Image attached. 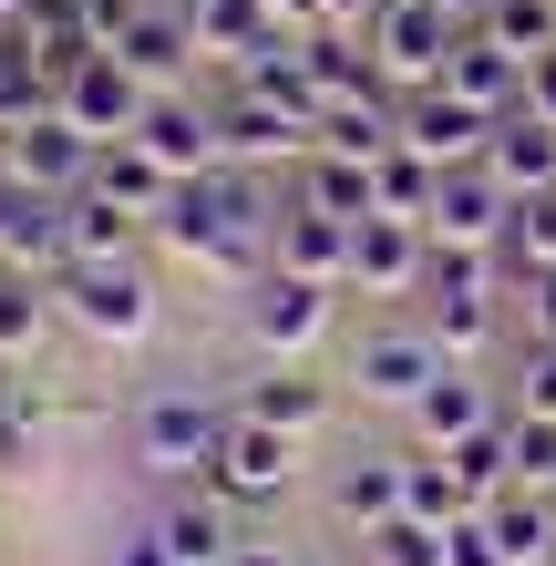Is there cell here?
I'll list each match as a JSON object with an SVG mask.
<instances>
[{
  "instance_id": "obj_1",
  "label": "cell",
  "mask_w": 556,
  "mask_h": 566,
  "mask_svg": "<svg viewBox=\"0 0 556 566\" xmlns=\"http://www.w3.org/2000/svg\"><path fill=\"white\" fill-rule=\"evenodd\" d=\"M227 432H238V412H217L207 391H155V402L135 412V453L155 463V474H217V453H227Z\"/></svg>"
},
{
  "instance_id": "obj_2",
  "label": "cell",
  "mask_w": 556,
  "mask_h": 566,
  "mask_svg": "<svg viewBox=\"0 0 556 566\" xmlns=\"http://www.w3.org/2000/svg\"><path fill=\"white\" fill-rule=\"evenodd\" d=\"M62 310H73L93 340L135 350L155 329V279L135 269V258H73V269H62Z\"/></svg>"
},
{
  "instance_id": "obj_3",
  "label": "cell",
  "mask_w": 556,
  "mask_h": 566,
  "mask_svg": "<svg viewBox=\"0 0 556 566\" xmlns=\"http://www.w3.org/2000/svg\"><path fill=\"white\" fill-rule=\"evenodd\" d=\"M93 155H104V145H93V135H83V124L62 114V104L0 135V165H11L21 186H42V196H83V186H93Z\"/></svg>"
},
{
  "instance_id": "obj_4",
  "label": "cell",
  "mask_w": 556,
  "mask_h": 566,
  "mask_svg": "<svg viewBox=\"0 0 556 566\" xmlns=\"http://www.w3.org/2000/svg\"><path fill=\"white\" fill-rule=\"evenodd\" d=\"M505 227H515V186L495 176V165H443L422 238H433V248H495Z\"/></svg>"
},
{
  "instance_id": "obj_5",
  "label": "cell",
  "mask_w": 556,
  "mask_h": 566,
  "mask_svg": "<svg viewBox=\"0 0 556 566\" xmlns=\"http://www.w3.org/2000/svg\"><path fill=\"white\" fill-rule=\"evenodd\" d=\"M319 329H331V279H310V269H258L248 279V340L258 350H310Z\"/></svg>"
},
{
  "instance_id": "obj_6",
  "label": "cell",
  "mask_w": 556,
  "mask_h": 566,
  "mask_svg": "<svg viewBox=\"0 0 556 566\" xmlns=\"http://www.w3.org/2000/svg\"><path fill=\"white\" fill-rule=\"evenodd\" d=\"M145 104H155V83H145V73H135V62H124L114 42L93 52V62H73V83H62V114H73L93 145L135 135V124H145Z\"/></svg>"
},
{
  "instance_id": "obj_7",
  "label": "cell",
  "mask_w": 556,
  "mask_h": 566,
  "mask_svg": "<svg viewBox=\"0 0 556 566\" xmlns=\"http://www.w3.org/2000/svg\"><path fill=\"white\" fill-rule=\"evenodd\" d=\"M207 484L227 494V505H269V494H289V484H300V432L238 412V432H227V453H217Z\"/></svg>"
},
{
  "instance_id": "obj_8",
  "label": "cell",
  "mask_w": 556,
  "mask_h": 566,
  "mask_svg": "<svg viewBox=\"0 0 556 566\" xmlns=\"http://www.w3.org/2000/svg\"><path fill=\"white\" fill-rule=\"evenodd\" d=\"M443 371H453V360H443V340H433V329H371V340H361V360H350L361 402H391V412H412Z\"/></svg>"
},
{
  "instance_id": "obj_9",
  "label": "cell",
  "mask_w": 556,
  "mask_h": 566,
  "mask_svg": "<svg viewBox=\"0 0 556 566\" xmlns=\"http://www.w3.org/2000/svg\"><path fill=\"white\" fill-rule=\"evenodd\" d=\"M0 269H73V217H62V196L21 186L11 165H0Z\"/></svg>"
},
{
  "instance_id": "obj_10",
  "label": "cell",
  "mask_w": 556,
  "mask_h": 566,
  "mask_svg": "<svg viewBox=\"0 0 556 566\" xmlns=\"http://www.w3.org/2000/svg\"><path fill=\"white\" fill-rule=\"evenodd\" d=\"M495 124H505V114H484V104H464V93L422 83L412 104H402V145H412L422 165H484V145H495Z\"/></svg>"
},
{
  "instance_id": "obj_11",
  "label": "cell",
  "mask_w": 556,
  "mask_h": 566,
  "mask_svg": "<svg viewBox=\"0 0 556 566\" xmlns=\"http://www.w3.org/2000/svg\"><path fill=\"white\" fill-rule=\"evenodd\" d=\"M371 31H381V73L391 83H443V62H453V11L443 0H381Z\"/></svg>"
},
{
  "instance_id": "obj_12",
  "label": "cell",
  "mask_w": 556,
  "mask_h": 566,
  "mask_svg": "<svg viewBox=\"0 0 556 566\" xmlns=\"http://www.w3.org/2000/svg\"><path fill=\"white\" fill-rule=\"evenodd\" d=\"M135 145L166 165V176H207V165H227V135H217V114L196 104V93H155L145 124H135Z\"/></svg>"
},
{
  "instance_id": "obj_13",
  "label": "cell",
  "mask_w": 556,
  "mask_h": 566,
  "mask_svg": "<svg viewBox=\"0 0 556 566\" xmlns=\"http://www.w3.org/2000/svg\"><path fill=\"white\" fill-rule=\"evenodd\" d=\"M155 536H166V556L176 566H227L248 536L238 525H227V494L207 484V494H166V505H155Z\"/></svg>"
},
{
  "instance_id": "obj_14",
  "label": "cell",
  "mask_w": 556,
  "mask_h": 566,
  "mask_svg": "<svg viewBox=\"0 0 556 566\" xmlns=\"http://www.w3.org/2000/svg\"><path fill=\"white\" fill-rule=\"evenodd\" d=\"M443 93H464V104H484V114L526 104V52H505L495 31H464L453 62H443Z\"/></svg>"
},
{
  "instance_id": "obj_15",
  "label": "cell",
  "mask_w": 556,
  "mask_h": 566,
  "mask_svg": "<svg viewBox=\"0 0 556 566\" xmlns=\"http://www.w3.org/2000/svg\"><path fill=\"white\" fill-rule=\"evenodd\" d=\"M433 258H422V217H361L350 227V279L361 289H412Z\"/></svg>"
},
{
  "instance_id": "obj_16",
  "label": "cell",
  "mask_w": 556,
  "mask_h": 566,
  "mask_svg": "<svg viewBox=\"0 0 556 566\" xmlns=\"http://www.w3.org/2000/svg\"><path fill=\"white\" fill-rule=\"evenodd\" d=\"M484 525H495V546L515 566H556V484H505L484 505Z\"/></svg>"
},
{
  "instance_id": "obj_17",
  "label": "cell",
  "mask_w": 556,
  "mask_h": 566,
  "mask_svg": "<svg viewBox=\"0 0 556 566\" xmlns=\"http://www.w3.org/2000/svg\"><path fill=\"white\" fill-rule=\"evenodd\" d=\"M217 135H227V165H269V155H289V145H300V135H310V124H300V114H289V104H279V93H258V83H248V93H238V104H227V114H217Z\"/></svg>"
},
{
  "instance_id": "obj_18",
  "label": "cell",
  "mask_w": 556,
  "mask_h": 566,
  "mask_svg": "<svg viewBox=\"0 0 556 566\" xmlns=\"http://www.w3.org/2000/svg\"><path fill=\"white\" fill-rule=\"evenodd\" d=\"M484 165H495L515 196H556V124L546 114H505L495 145H484Z\"/></svg>"
},
{
  "instance_id": "obj_19",
  "label": "cell",
  "mask_w": 556,
  "mask_h": 566,
  "mask_svg": "<svg viewBox=\"0 0 556 566\" xmlns=\"http://www.w3.org/2000/svg\"><path fill=\"white\" fill-rule=\"evenodd\" d=\"M114 52L135 62V73H145L155 93H176V73H186V62L207 52V42H196V21H166V11H135V21L114 31Z\"/></svg>"
},
{
  "instance_id": "obj_20",
  "label": "cell",
  "mask_w": 556,
  "mask_h": 566,
  "mask_svg": "<svg viewBox=\"0 0 556 566\" xmlns=\"http://www.w3.org/2000/svg\"><path fill=\"white\" fill-rule=\"evenodd\" d=\"M412 422H422V443H433V453H453V443H474V432L495 422V412H484V381L443 371V381H433V391L412 402Z\"/></svg>"
},
{
  "instance_id": "obj_21",
  "label": "cell",
  "mask_w": 556,
  "mask_h": 566,
  "mask_svg": "<svg viewBox=\"0 0 556 566\" xmlns=\"http://www.w3.org/2000/svg\"><path fill=\"white\" fill-rule=\"evenodd\" d=\"M93 186H104V196H124L135 217H155V207L176 196V176H166V165H155V155H145L135 135H114L104 155H93Z\"/></svg>"
},
{
  "instance_id": "obj_22",
  "label": "cell",
  "mask_w": 556,
  "mask_h": 566,
  "mask_svg": "<svg viewBox=\"0 0 556 566\" xmlns=\"http://www.w3.org/2000/svg\"><path fill=\"white\" fill-rule=\"evenodd\" d=\"M279 269H310V279H350V217H319L300 207L279 227Z\"/></svg>"
},
{
  "instance_id": "obj_23",
  "label": "cell",
  "mask_w": 556,
  "mask_h": 566,
  "mask_svg": "<svg viewBox=\"0 0 556 566\" xmlns=\"http://www.w3.org/2000/svg\"><path fill=\"white\" fill-rule=\"evenodd\" d=\"M62 217H73V258H124L135 248V207L124 196H104V186H83V196H62Z\"/></svg>"
},
{
  "instance_id": "obj_24",
  "label": "cell",
  "mask_w": 556,
  "mask_h": 566,
  "mask_svg": "<svg viewBox=\"0 0 556 566\" xmlns=\"http://www.w3.org/2000/svg\"><path fill=\"white\" fill-rule=\"evenodd\" d=\"M443 556H453V525L433 515H381L361 536V566H443Z\"/></svg>"
},
{
  "instance_id": "obj_25",
  "label": "cell",
  "mask_w": 556,
  "mask_h": 566,
  "mask_svg": "<svg viewBox=\"0 0 556 566\" xmlns=\"http://www.w3.org/2000/svg\"><path fill=\"white\" fill-rule=\"evenodd\" d=\"M238 412H258V422H279V432H300V443H310V432L331 422V391H319V381H300V371H269Z\"/></svg>"
},
{
  "instance_id": "obj_26",
  "label": "cell",
  "mask_w": 556,
  "mask_h": 566,
  "mask_svg": "<svg viewBox=\"0 0 556 566\" xmlns=\"http://www.w3.org/2000/svg\"><path fill=\"white\" fill-rule=\"evenodd\" d=\"M402 474H412V463H391V453H361V463L340 474V515L371 536L381 515H402Z\"/></svg>"
},
{
  "instance_id": "obj_27",
  "label": "cell",
  "mask_w": 556,
  "mask_h": 566,
  "mask_svg": "<svg viewBox=\"0 0 556 566\" xmlns=\"http://www.w3.org/2000/svg\"><path fill=\"white\" fill-rule=\"evenodd\" d=\"M371 186H381V217H433V186H443V165H422L412 145H391L371 165Z\"/></svg>"
},
{
  "instance_id": "obj_28",
  "label": "cell",
  "mask_w": 556,
  "mask_h": 566,
  "mask_svg": "<svg viewBox=\"0 0 556 566\" xmlns=\"http://www.w3.org/2000/svg\"><path fill=\"white\" fill-rule=\"evenodd\" d=\"M402 515H433V525H464V515H474V494H464V474H453L443 453H422L412 474H402Z\"/></svg>"
},
{
  "instance_id": "obj_29",
  "label": "cell",
  "mask_w": 556,
  "mask_h": 566,
  "mask_svg": "<svg viewBox=\"0 0 556 566\" xmlns=\"http://www.w3.org/2000/svg\"><path fill=\"white\" fill-rule=\"evenodd\" d=\"M42 463V391L0 381V474H31Z\"/></svg>"
},
{
  "instance_id": "obj_30",
  "label": "cell",
  "mask_w": 556,
  "mask_h": 566,
  "mask_svg": "<svg viewBox=\"0 0 556 566\" xmlns=\"http://www.w3.org/2000/svg\"><path fill=\"white\" fill-rule=\"evenodd\" d=\"M42 298H31V279L11 269V279H0V360H31V350H42Z\"/></svg>"
},
{
  "instance_id": "obj_31",
  "label": "cell",
  "mask_w": 556,
  "mask_h": 566,
  "mask_svg": "<svg viewBox=\"0 0 556 566\" xmlns=\"http://www.w3.org/2000/svg\"><path fill=\"white\" fill-rule=\"evenodd\" d=\"M505 443H515V484H556V422L546 412H515Z\"/></svg>"
},
{
  "instance_id": "obj_32",
  "label": "cell",
  "mask_w": 556,
  "mask_h": 566,
  "mask_svg": "<svg viewBox=\"0 0 556 566\" xmlns=\"http://www.w3.org/2000/svg\"><path fill=\"white\" fill-rule=\"evenodd\" d=\"M515 412H546L556 422V340L526 350V381H515Z\"/></svg>"
},
{
  "instance_id": "obj_33",
  "label": "cell",
  "mask_w": 556,
  "mask_h": 566,
  "mask_svg": "<svg viewBox=\"0 0 556 566\" xmlns=\"http://www.w3.org/2000/svg\"><path fill=\"white\" fill-rule=\"evenodd\" d=\"M443 566H515L505 546H495V525H484V515H464V525H453V556Z\"/></svg>"
},
{
  "instance_id": "obj_34",
  "label": "cell",
  "mask_w": 556,
  "mask_h": 566,
  "mask_svg": "<svg viewBox=\"0 0 556 566\" xmlns=\"http://www.w3.org/2000/svg\"><path fill=\"white\" fill-rule=\"evenodd\" d=\"M515 298H526L536 340H556V269H526V289H515Z\"/></svg>"
},
{
  "instance_id": "obj_35",
  "label": "cell",
  "mask_w": 556,
  "mask_h": 566,
  "mask_svg": "<svg viewBox=\"0 0 556 566\" xmlns=\"http://www.w3.org/2000/svg\"><path fill=\"white\" fill-rule=\"evenodd\" d=\"M526 114H546V124H556V52H536V62H526Z\"/></svg>"
},
{
  "instance_id": "obj_36",
  "label": "cell",
  "mask_w": 556,
  "mask_h": 566,
  "mask_svg": "<svg viewBox=\"0 0 556 566\" xmlns=\"http://www.w3.org/2000/svg\"><path fill=\"white\" fill-rule=\"evenodd\" d=\"M114 566H176V556H166V536H155V525H135V536L114 546Z\"/></svg>"
},
{
  "instance_id": "obj_37",
  "label": "cell",
  "mask_w": 556,
  "mask_h": 566,
  "mask_svg": "<svg viewBox=\"0 0 556 566\" xmlns=\"http://www.w3.org/2000/svg\"><path fill=\"white\" fill-rule=\"evenodd\" d=\"M83 11H93V31H104V42H114V31H124V21H135V11H145V0H83Z\"/></svg>"
},
{
  "instance_id": "obj_38",
  "label": "cell",
  "mask_w": 556,
  "mask_h": 566,
  "mask_svg": "<svg viewBox=\"0 0 556 566\" xmlns=\"http://www.w3.org/2000/svg\"><path fill=\"white\" fill-rule=\"evenodd\" d=\"M227 566H300V556H289V546H238Z\"/></svg>"
},
{
  "instance_id": "obj_39",
  "label": "cell",
  "mask_w": 556,
  "mask_h": 566,
  "mask_svg": "<svg viewBox=\"0 0 556 566\" xmlns=\"http://www.w3.org/2000/svg\"><path fill=\"white\" fill-rule=\"evenodd\" d=\"M0 11H11V21H21V11H31V0H0Z\"/></svg>"
}]
</instances>
